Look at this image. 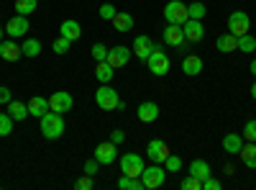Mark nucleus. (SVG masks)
Listing matches in <instances>:
<instances>
[{"label": "nucleus", "instance_id": "f257e3e1", "mask_svg": "<svg viewBox=\"0 0 256 190\" xmlns=\"http://www.w3.org/2000/svg\"><path fill=\"white\" fill-rule=\"evenodd\" d=\"M38 121H41V134H44V139L54 141V139H59V136L64 134V116H62V113L46 111Z\"/></svg>", "mask_w": 256, "mask_h": 190}, {"label": "nucleus", "instance_id": "f03ea898", "mask_svg": "<svg viewBox=\"0 0 256 190\" xmlns=\"http://www.w3.org/2000/svg\"><path fill=\"white\" fill-rule=\"evenodd\" d=\"M95 103H98V108L100 111H118V90L110 88V82H102V85L95 90Z\"/></svg>", "mask_w": 256, "mask_h": 190}, {"label": "nucleus", "instance_id": "7ed1b4c3", "mask_svg": "<svg viewBox=\"0 0 256 190\" xmlns=\"http://www.w3.org/2000/svg\"><path fill=\"white\" fill-rule=\"evenodd\" d=\"M146 67H148V72L156 75V77H164L169 72V57L164 54L162 44H154L152 54H148V59H146Z\"/></svg>", "mask_w": 256, "mask_h": 190}, {"label": "nucleus", "instance_id": "20e7f679", "mask_svg": "<svg viewBox=\"0 0 256 190\" xmlns=\"http://www.w3.org/2000/svg\"><path fill=\"white\" fill-rule=\"evenodd\" d=\"M141 182H144V187L146 190H159L164 182H166V170L162 164H148V167H144V172H141Z\"/></svg>", "mask_w": 256, "mask_h": 190}, {"label": "nucleus", "instance_id": "39448f33", "mask_svg": "<svg viewBox=\"0 0 256 190\" xmlns=\"http://www.w3.org/2000/svg\"><path fill=\"white\" fill-rule=\"evenodd\" d=\"M164 18H166V24H177V26H182L184 21L190 18V13H187V3H182V0H169V3L164 6Z\"/></svg>", "mask_w": 256, "mask_h": 190}, {"label": "nucleus", "instance_id": "423d86ee", "mask_svg": "<svg viewBox=\"0 0 256 190\" xmlns=\"http://www.w3.org/2000/svg\"><path fill=\"white\" fill-rule=\"evenodd\" d=\"M144 167H146V164H144V157H141V154L126 152V154L120 157V172L128 175V177H141Z\"/></svg>", "mask_w": 256, "mask_h": 190}, {"label": "nucleus", "instance_id": "0eeeda50", "mask_svg": "<svg viewBox=\"0 0 256 190\" xmlns=\"http://www.w3.org/2000/svg\"><path fill=\"white\" fill-rule=\"evenodd\" d=\"M72 105H74V98L67 90H56V93L49 95V111H54V113L64 116L67 111H72Z\"/></svg>", "mask_w": 256, "mask_h": 190}, {"label": "nucleus", "instance_id": "6e6552de", "mask_svg": "<svg viewBox=\"0 0 256 190\" xmlns=\"http://www.w3.org/2000/svg\"><path fill=\"white\" fill-rule=\"evenodd\" d=\"M146 154H148V162L154 164H164V159L169 157V144L164 139H152L146 146Z\"/></svg>", "mask_w": 256, "mask_h": 190}, {"label": "nucleus", "instance_id": "1a4fd4ad", "mask_svg": "<svg viewBox=\"0 0 256 190\" xmlns=\"http://www.w3.org/2000/svg\"><path fill=\"white\" fill-rule=\"evenodd\" d=\"M228 29H230L233 36H244V34H248V29H251L248 13H244V11H233L230 18H228Z\"/></svg>", "mask_w": 256, "mask_h": 190}, {"label": "nucleus", "instance_id": "9d476101", "mask_svg": "<svg viewBox=\"0 0 256 190\" xmlns=\"http://www.w3.org/2000/svg\"><path fill=\"white\" fill-rule=\"evenodd\" d=\"M128 59H131V49H128V47L118 44V47L108 49V65H110L113 70H120V67H126V65H128Z\"/></svg>", "mask_w": 256, "mask_h": 190}, {"label": "nucleus", "instance_id": "9b49d317", "mask_svg": "<svg viewBox=\"0 0 256 190\" xmlns=\"http://www.w3.org/2000/svg\"><path fill=\"white\" fill-rule=\"evenodd\" d=\"M182 31H184V39L190 41V44H195V41H200L205 36V26H202V21H198V18H187L182 24Z\"/></svg>", "mask_w": 256, "mask_h": 190}, {"label": "nucleus", "instance_id": "f8f14e48", "mask_svg": "<svg viewBox=\"0 0 256 190\" xmlns=\"http://www.w3.org/2000/svg\"><path fill=\"white\" fill-rule=\"evenodd\" d=\"M31 26H28V16H13L8 24H6V34L10 36V39H18V36H26V31H28Z\"/></svg>", "mask_w": 256, "mask_h": 190}, {"label": "nucleus", "instance_id": "ddd939ff", "mask_svg": "<svg viewBox=\"0 0 256 190\" xmlns=\"http://www.w3.org/2000/svg\"><path fill=\"white\" fill-rule=\"evenodd\" d=\"M116 152H118V149H116L113 141H102V144L95 146V159H98L100 164H113L116 157H118Z\"/></svg>", "mask_w": 256, "mask_h": 190}, {"label": "nucleus", "instance_id": "4468645a", "mask_svg": "<svg viewBox=\"0 0 256 190\" xmlns=\"http://www.w3.org/2000/svg\"><path fill=\"white\" fill-rule=\"evenodd\" d=\"M184 31H182V26H177V24H166V29H164V44H169V47H182L184 44Z\"/></svg>", "mask_w": 256, "mask_h": 190}, {"label": "nucleus", "instance_id": "2eb2a0df", "mask_svg": "<svg viewBox=\"0 0 256 190\" xmlns=\"http://www.w3.org/2000/svg\"><path fill=\"white\" fill-rule=\"evenodd\" d=\"M152 49H154V41L148 39V36H144V34H141V36H136V39H134V47H131V52H134L141 62H146V59H148Z\"/></svg>", "mask_w": 256, "mask_h": 190}, {"label": "nucleus", "instance_id": "dca6fc26", "mask_svg": "<svg viewBox=\"0 0 256 190\" xmlns=\"http://www.w3.org/2000/svg\"><path fill=\"white\" fill-rule=\"evenodd\" d=\"M136 116H138V121H141V123H154V121L159 118V105H156L154 100H146V103H141V105H138Z\"/></svg>", "mask_w": 256, "mask_h": 190}, {"label": "nucleus", "instance_id": "f3484780", "mask_svg": "<svg viewBox=\"0 0 256 190\" xmlns=\"http://www.w3.org/2000/svg\"><path fill=\"white\" fill-rule=\"evenodd\" d=\"M202 59L198 57V54H190V57H184L182 59V72L187 75V77H198L200 72H202Z\"/></svg>", "mask_w": 256, "mask_h": 190}, {"label": "nucleus", "instance_id": "a211bd4d", "mask_svg": "<svg viewBox=\"0 0 256 190\" xmlns=\"http://www.w3.org/2000/svg\"><path fill=\"white\" fill-rule=\"evenodd\" d=\"M216 49L223 52V54L236 52V49H238V36H233L230 31H228V34H220V36L216 39Z\"/></svg>", "mask_w": 256, "mask_h": 190}, {"label": "nucleus", "instance_id": "6ab92c4d", "mask_svg": "<svg viewBox=\"0 0 256 190\" xmlns=\"http://www.w3.org/2000/svg\"><path fill=\"white\" fill-rule=\"evenodd\" d=\"M0 57H3L6 62H16V59L24 57V52H20V47L13 39H8V41H0Z\"/></svg>", "mask_w": 256, "mask_h": 190}, {"label": "nucleus", "instance_id": "aec40b11", "mask_svg": "<svg viewBox=\"0 0 256 190\" xmlns=\"http://www.w3.org/2000/svg\"><path fill=\"white\" fill-rule=\"evenodd\" d=\"M59 36H64V39H70L72 44H74V41H77V39L82 36V29H80V24H77V21L67 18V21H64V24L59 26Z\"/></svg>", "mask_w": 256, "mask_h": 190}, {"label": "nucleus", "instance_id": "412c9836", "mask_svg": "<svg viewBox=\"0 0 256 190\" xmlns=\"http://www.w3.org/2000/svg\"><path fill=\"white\" fill-rule=\"evenodd\" d=\"M113 29L120 31V34L131 31V29H134V16H131V13H126V11H118L116 18H113Z\"/></svg>", "mask_w": 256, "mask_h": 190}, {"label": "nucleus", "instance_id": "4be33fe9", "mask_svg": "<svg viewBox=\"0 0 256 190\" xmlns=\"http://www.w3.org/2000/svg\"><path fill=\"white\" fill-rule=\"evenodd\" d=\"M241 162L248 167V170H256V141H248L241 146Z\"/></svg>", "mask_w": 256, "mask_h": 190}, {"label": "nucleus", "instance_id": "5701e85b", "mask_svg": "<svg viewBox=\"0 0 256 190\" xmlns=\"http://www.w3.org/2000/svg\"><path fill=\"white\" fill-rule=\"evenodd\" d=\"M6 111L10 113L13 121H26V116H28V105H26V103H20V100H10V103L6 105Z\"/></svg>", "mask_w": 256, "mask_h": 190}, {"label": "nucleus", "instance_id": "b1692460", "mask_svg": "<svg viewBox=\"0 0 256 190\" xmlns=\"http://www.w3.org/2000/svg\"><path fill=\"white\" fill-rule=\"evenodd\" d=\"M49 111V100L46 98H41V95H34L31 100H28V113L31 116H36V118H41Z\"/></svg>", "mask_w": 256, "mask_h": 190}, {"label": "nucleus", "instance_id": "393cba45", "mask_svg": "<svg viewBox=\"0 0 256 190\" xmlns=\"http://www.w3.org/2000/svg\"><path fill=\"white\" fill-rule=\"evenodd\" d=\"M241 146H244V136H241V134H228V136H223V152L238 154Z\"/></svg>", "mask_w": 256, "mask_h": 190}, {"label": "nucleus", "instance_id": "a878e982", "mask_svg": "<svg viewBox=\"0 0 256 190\" xmlns=\"http://www.w3.org/2000/svg\"><path fill=\"white\" fill-rule=\"evenodd\" d=\"M190 175L198 180H208L210 177V164L205 159H192L190 162Z\"/></svg>", "mask_w": 256, "mask_h": 190}, {"label": "nucleus", "instance_id": "bb28decb", "mask_svg": "<svg viewBox=\"0 0 256 190\" xmlns=\"http://www.w3.org/2000/svg\"><path fill=\"white\" fill-rule=\"evenodd\" d=\"M113 75H116V70L108 65V59H105V62H98V67H95V77L100 80V85H102V82H110V80H113Z\"/></svg>", "mask_w": 256, "mask_h": 190}, {"label": "nucleus", "instance_id": "cd10ccee", "mask_svg": "<svg viewBox=\"0 0 256 190\" xmlns=\"http://www.w3.org/2000/svg\"><path fill=\"white\" fill-rule=\"evenodd\" d=\"M20 52H24V57H28V59L38 57L41 54V41L38 39H26L24 44H20Z\"/></svg>", "mask_w": 256, "mask_h": 190}, {"label": "nucleus", "instance_id": "c85d7f7f", "mask_svg": "<svg viewBox=\"0 0 256 190\" xmlns=\"http://www.w3.org/2000/svg\"><path fill=\"white\" fill-rule=\"evenodd\" d=\"M118 187L120 190H146L144 182H141V177H128V175H123L118 180Z\"/></svg>", "mask_w": 256, "mask_h": 190}, {"label": "nucleus", "instance_id": "c756f323", "mask_svg": "<svg viewBox=\"0 0 256 190\" xmlns=\"http://www.w3.org/2000/svg\"><path fill=\"white\" fill-rule=\"evenodd\" d=\"M38 6V0H16V11L18 16H31Z\"/></svg>", "mask_w": 256, "mask_h": 190}, {"label": "nucleus", "instance_id": "7c9ffc66", "mask_svg": "<svg viewBox=\"0 0 256 190\" xmlns=\"http://www.w3.org/2000/svg\"><path fill=\"white\" fill-rule=\"evenodd\" d=\"M13 134V118L8 111H0V136H10Z\"/></svg>", "mask_w": 256, "mask_h": 190}, {"label": "nucleus", "instance_id": "2f4dec72", "mask_svg": "<svg viewBox=\"0 0 256 190\" xmlns=\"http://www.w3.org/2000/svg\"><path fill=\"white\" fill-rule=\"evenodd\" d=\"M238 52H246V54L256 52V39H254L251 34H244V36H238Z\"/></svg>", "mask_w": 256, "mask_h": 190}, {"label": "nucleus", "instance_id": "473e14b6", "mask_svg": "<svg viewBox=\"0 0 256 190\" xmlns=\"http://www.w3.org/2000/svg\"><path fill=\"white\" fill-rule=\"evenodd\" d=\"M187 13H190V18H198V21H202L205 18V13H208V8H205V3H190L187 6Z\"/></svg>", "mask_w": 256, "mask_h": 190}, {"label": "nucleus", "instance_id": "72a5a7b5", "mask_svg": "<svg viewBox=\"0 0 256 190\" xmlns=\"http://www.w3.org/2000/svg\"><path fill=\"white\" fill-rule=\"evenodd\" d=\"M164 170H166V172H180V170H182V157L169 154V157L164 159Z\"/></svg>", "mask_w": 256, "mask_h": 190}, {"label": "nucleus", "instance_id": "f704fd0d", "mask_svg": "<svg viewBox=\"0 0 256 190\" xmlns=\"http://www.w3.org/2000/svg\"><path fill=\"white\" fill-rule=\"evenodd\" d=\"M70 47H72V41L70 39H64V36H59L54 44H52V49H54V54H67L70 52Z\"/></svg>", "mask_w": 256, "mask_h": 190}, {"label": "nucleus", "instance_id": "c9c22d12", "mask_svg": "<svg viewBox=\"0 0 256 190\" xmlns=\"http://www.w3.org/2000/svg\"><path fill=\"white\" fill-rule=\"evenodd\" d=\"M116 13H118V8H116L113 3H102V6H100V18H102V21H113Z\"/></svg>", "mask_w": 256, "mask_h": 190}, {"label": "nucleus", "instance_id": "e433bc0d", "mask_svg": "<svg viewBox=\"0 0 256 190\" xmlns=\"http://www.w3.org/2000/svg\"><path fill=\"white\" fill-rule=\"evenodd\" d=\"M180 187L182 190H202V180H198V177H184L182 182H180Z\"/></svg>", "mask_w": 256, "mask_h": 190}, {"label": "nucleus", "instance_id": "4c0bfd02", "mask_svg": "<svg viewBox=\"0 0 256 190\" xmlns=\"http://www.w3.org/2000/svg\"><path fill=\"white\" fill-rule=\"evenodd\" d=\"M246 141H256V118H251V121H246V126H244V134H241Z\"/></svg>", "mask_w": 256, "mask_h": 190}, {"label": "nucleus", "instance_id": "58836bf2", "mask_svg": "<svg viewBox=\"0 0 256 190\" xmlns=\"http://www.w3.org/2000/svg\"><path fill=\"white\" fill-rule=\"evenodd\" d=\"M92 59L95 62H105V59H108V47H105V44H95L92 47Z\"/></svg>", "mask_w": 256, "mask_h": 190}, {"label": "nucleus", "instance_id": "ea45409f", "mask_svg": "<svg viewBox=\"0 0 256 190\" xmlns=\"http://www.w3.org/2000/svg\"><path fill=\"white\" fill-rule=\"evenodd\" d=\"M98 170H100V162L95 157L84 162V175H98Z\"/></svg>", "mask_w": 256, "mask_h": 190}, {"label": "nucleus", "instance_id": "a19ab883", "mask_svg": "<svg viewBox=\"0 0 256 190\" xmlns=\"http://www.w3.org/2000/svg\"><path fill=\"white\" fill-rule=\"evenodd\" d=\"M13 100V90L6 88V85H0V105H8Z\"/></svg>", "mask_w": 256, "mask_h": 190}, {"label": "nucleus", "instance_id": "79ce46f5", "mask_svg": "<svg viewBox=\"0 0 256 190\" xmlns=\"http://www.w3.org/2000/svg\"><path fill=\"white\" fill-rule=\"evenodd\" d=\"M74 187H77V190H90V187H92V175H84V177H80V180L74 182Z\"/></svg>", "mask_w": 256, "mask_h": 190}, {"label": "nucleus", "instance_id": "37998d69", "mask_svg": "<svg viewBox=\"0 0 256 190\" xmlns=\"http://www.w3.org/2000/svg\"><path fill=\"white\" fill-rule=\"evenodd\" d=\"M223 185H220V180H216V177H208V180H202V190H220Z\"/></svg>", "mask_w": 256, "mask_h": 190}, {"label": "nucleus", "instance_id": "c03bdc74", "mask_svg": "<svg viewBox=\"0 0 256 190\" xmlns=\"http://www.w3.org/2000/svg\"><path fill=\"white\" fill-rule=\"evenodd\" d=\"M123 139H126V134H123V131H120V129H116V131H110V141H113V144H116V146H118V144H120V141H123Z\"/></svg>", "mask_w": 256, "mask_h": 190}, {"label": "nucleus", "instance_id": "a18cd8bd", "mask_svg": "<svg viewBox=\"0 0 256 190\" xmlns=\"http://www.w3.org/2000/svg\"><path fill=\"white\" fill-rule=\"evenodd\" d=\"M248 70H251V75H254V77H256V59H254V62H251V67H248Z\"/></svg>", "mask_w": 256, "mask_h": 190}, {"label": "nucleus", "instance_id": "49530a36", "mask_svg": "<svg viewBox=\"0 0 256 190\" xmlns=\"http://www.w3.org/2000/svg\"><path fill=\"white\" fill-rule=\"evenodd\" d=\"M251 98L256 100V82H254V85H251Z\"/></svg>", "mask_w": 256, "mask_h": 190}, {"label": "nucleus", "instance_id": "de8ad7c7", "mask_svg": "<svg viewBox=\"0 0 256 190\" xmlns=\"http://www.w3.org/2000/svg\"><path fill=\"white\" fill-rule=\"evenodd\" d=\"M0 41H3V26H0Z\"/></svg>", "mask_w": 256, "mask_h": 190}]
</instances>
